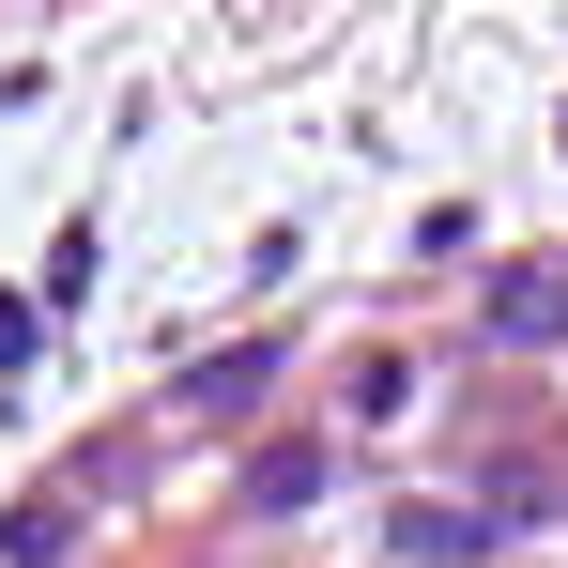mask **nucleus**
<instances>
[{"label":"nucleus","instance_id":"obj_3","mask_svg":"<svg viewBox=\"0 0 568 568\" xmlns=\"http://www.w3.org/2000/svg\"><path fill=\"white\" fill-rule=\"evenodd\" d=\"M262 384H277V354H215V369H185V399H200V415H246Z\"/></svg>","mask_w":568,"mask_h":568},{"label":"nucleus","instance_id":"obj_1","mask_svg":"<svg viewBox=\"0 0 568 568\" xmlns=\"http://www.w3.org/2000/svg\"><path fill=\"white\" fill-rule=\"evenodd\" d=\"M491 338H568V277H491Z\"/></svg>","mask_w":568,"mask_h":568},{"label":"nucleus","instance_id":"obj_2","mask_svg":"<svg viewBox=\"0 0 568 568\" xmlns=\"http://www.w3.org/2000/svg\"><path fill=\"white\" fill-rule=\"evenodd\" d=\"M62 538H78V491L47 476V491H31V507L0 523V568H47V554H62Z\"/></svg>","mask_w":568,"mask_h":568},{"label":"nucleus","instance_id":"obj_4","mask_svg":"<svg viewBox=\"0 0 568 568\" xmlns=\"http://www.w3.org/2000/svg\"><path fill=\"white\" fill-rule=\"evenodd\" d=\"M307 491H323V446H262L246 462V507H307Z\"/></svg>","mask_w":568,"mask_h":568},{"label":"nucleus","instance_id":"obj_5","mask_svg":"<svg viewBox=\"0 0 568 568\" xmlns=\"http://www.w3.org/2000/svg\"><path fill=\"white\" fill-rule=\"evenodd\" d=\"M0 369H31V307L16 292H0Z\"/></svg>","mask_w":568,"mask_h":568}]
</instances>
